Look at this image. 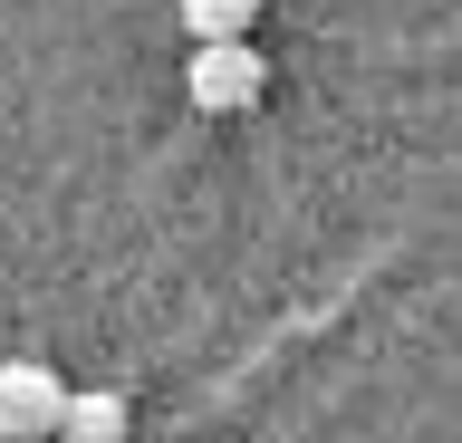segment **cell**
<instances>
[{"mask_svg":"<svg viewBox=\"0 0 462 443\" xmlns=\"http://www.w3.org/2000/svg\"><path fill=\"white\" fill-rule=\"evenodd\" d=\"M183 88H193L202 116H241V106H260V88H270V59H260L251 39H231V49H193V59H183Z\"/></svg>","mask_w":462,"mask_h":443,"instance_id":"2","label":"cell"},{"mask_svg":"<svg viewBox=\"0 0 462 443\" xmlns=\"http://www.w3.org/2000/svg\"><path fill=\"white\" fill-rule=\"evenodd\" d=\"M58 424H68V385H58V366L10 356V366H0V443H49Z\"/></svg>","mask_w":462,"mask_h":443,"instance_id":"1","label":"cell"},{"mask_svg":"<svg viewBox=\"0 0 462 443\" xmlns=\"http://www.w3.org/2000/svg\"><path fill=\"white\" fill-rule=\"evenodd\" d=\"M58 443H135V405H125L116 385H87V395H68Z\"/></svg>","mask_w":462,"mask_h":443,"instance_id":"3","label":"cell"},{"mask_svg":"<svg viewBox=\"0 0 462 443\" xmlns=\"http://www.w3.org/2000/svg\"><path fill=\"white\" fill-rule=\"evenodd\" d=\"M260 0H183V30H193V49H231V39H251Z\"/></svg>","mask_w":462,"mask_h":443,"instance_id":"4","label":"cell"}]
</instances>
